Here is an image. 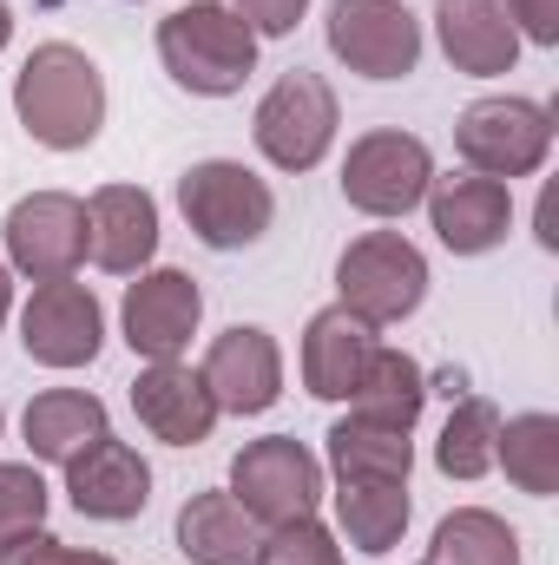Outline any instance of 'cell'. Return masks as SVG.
Here are the masks:
<instances>
[{"mask_svg":"<svg viewBox=\"0 0 559 565\" xmlns=\"http://www.w3.org/2000/svg\"><path fill=\"white\" fill-rule=\"evenodd\" d=\"M13 113L46 151H86L106 126V73L73 40H46L13 73Z\"/></svg>","mask_w":559,"mask_h":565,"instance_id":"6da1fadb","label":"cell"},{"mask_svg":"<svg viewBox=\"0 0 559 565\" xmlns=\"http://www.w3.org/2000/svg\"><path fill=\"white\" fill-rule=\"evenodd\" d=\"M158 66L198 99H231L257 73V33L224 0H191L158 20Z\"/></svg>","mask_w":559,"mask_h":565,"instance_id":"7a4b0ae2","label":"cell"},{"mask_svg":"<svg viewBox=\"0 0 559 565\" xmlns=\"http://www.w3.org/2000/svg\"><path fill=\"white\" fill-rule=\"evenodd\" d=\"M178 211L204 250H251L277 224V191L244 158H198L178 178Z\"/></svg>","mask_w":559,"mask_h":565,"instance_id":"3957f363","label":"cell"},{"mask_svg":"<svg viewBox=\"0 0 559 565\" xmlns=\"http://www.w3.org/2000/svg\"><path fill=\"white\" fill-rule=\"evenodd\" d=\"M454 151L481 178H500V184L534 178L547 164V151H553V113L540 99H520V93L474 99L454 119Z\"/></svg>","mask_w":559,"mask_h":565,"instance_id":"277c9868","label":"cell"},{"mask_svg":"<svg viewBox=\"0 0 559 565\" xmlns=\"http://www.w3.org/2000/svg\"><path fill=\"white\" fill-rule=\"evenodd\" d=\"M428 296V257L402 231H369L336 257V302L349 316H362L369 329L409 322Z\"/></svg>","mask_w":559,"mask_h":565,"instance_id":"5b68a950","label":"cell"},{"mask_svg":"<svg viewBox=\"0 0 559 565\" xmlns=\"http://www.w3.org/2000/svg\"><path fill=\"white\" fill-rule=\"evenodd\" d=\"M428 184H434V151L402 126L362 132L342 158V204L362 211V217H382V224L409 217L428 198Z\"/></svg>","mask_w":559,"mask_h":565,"instance_id":"8992f818","label":"cell"},{"mask_svg":"<svg viewBox=\"0 0 559 565\" xmlns=\"http://www.w3.org/2000/svg\"><path fill=\"white\" fill-rule=\"evenodd\" d=\"M336 126H342V106L329 93V79L316 73H283L277 86L257 99V119H251V139L257 151L277 164V171H316L336 145Z\"/></svg>","mask_w":559,"mask_h":565,"instance_id":"52a82bcc","label":"cell"},{"mask_svg":"<svg viewBox=\"0 0 559 565\" xmlns=\"http://www.w3.org/2000/svg\"><path fill=\"white\" fill-rule=\"evenodd\" d=\"M231 500L257 520V526H289L309 520L323 500V460L296 440V434H264L231 460Z\"/></svg>","mask_w":559,"mask_h":565,"instance_id":"ba28073f","label":"cell"},{"mask_svg":"<svg viewBox=\"0 0 559 565\" xmlns=\"http://www.w3.org/2000/svg\"><path fill=\"white\" fill-rule=\"evenodd\" d=\"M329 53L362 79H409L421 66V20L402 0H329Z\"/></svg>","mask_w":559,"mask_h":565,"instance_id":"9c48e42d","label":"cell"},{"mask_svg":"<svg viewBox=\"0 0 559 565\" xmlns=\"http://www.w3.org/2000/svg\"><path fill=\"white\" fill-rule=\"evenodd\" d=\"M7 264L33 282H60L86 264V198L73 191H33L0 224Z\"/></svg>","mask_w":559,"mask_h":565,"instance_id":"30bf717a","label":"cell"},{"mask_svg":"<svg viewBox=\"0 0 559 565\" xmlns=\"http://www.w3.org/2000/svg\"><path fill=\"white\" fill-rule=\"evenodd\" d=\"M106 342V309L86 282H40L20 309V349L40 369H86Z\"/></svg>","mask_w":559,"mask_h":565,"instance_id":"8fae6325","label":"cell"},{"mask_svg":"<svg viewBox=\"0 0 559 565\" xmlns=\"http://www.w3.org/2000/svg\"><path fill=\"white\" fill-rule=\"evenodd\" d=\"M119 322H126V349L145 362H178L204 322V289L184 277V270H139V282L126 289L119 302Z\"/></svg>","mask_w":559,"mask_h":565,"instance_id":"7c38bea8","label":"cell"},{"mask_svg":"<svg viewBox=\"0 0 559 565\" xmlns=\"http://www.w3.org/2000/svg\"><path fill=\"white\" fill-rule=\"evenodd\" d=\"M204 388L218 402V415H271L283 395V349L271 329L238 322L204 349Z\"/></svg>","mask_w":559,"mask_h":565,"instance_id":"4fadbf2b","label":"cell"},{"mask_svg":"<svg viewBox=\"0 0 559 565\" xmlns=\"http://www.w3.org/2000/svg\"><path fill=\"white\" fill-rule=\"evenodd\" d=\"M421 204H428V224H434L441 250H454V257H487L514 231V191L500 178H481V171L434 178Z\"/></svg>","mask_w":559,"mask_h":565,"instance_id":"5bb4252c","label":"cell"},{"mask_svg":"<svg viewBox=\"0 0 559 565\" xmlns=\"http://www.w3.org/2000/svg\"><path fill=\"white\" fill-rule=\"evenodd\" d=\"M66 500L80 520H106V526H126L139 520L145 500H151V467L133 440H113L99 434L86 454L66 460Z\"/></svg>","mask_w":559,"mask_h":565,"instance_id":"9a60e30c","label":"cell"},{"mask_svg":"<svg viewBox=\"0 0 559 565\" xmlns=\"http://www.w3.org/2000/svg\"><path fill=\"white\" fill-rule=\"evenodd\" d=\"M158 250V198L145 184H99L86 204V257L106 277H139Z\"/></svg>","mask_w":559,"mask_h":565,"instance_id":"2e32d148","label":"cell"},{"mask_svg":"<svg viewBox=\"0 0 559 565\" xmlns=\"http://www.w3.org/2000/svg\"><path fill=\"white\" fill-rule=\"evenodd\" d=\"M133 415L165 447H198L218 427V402L191 362H145L139 382H133Z\"/></svg>","mask_w":559,"mask_h":565,"instance_id":"e0dca14e","label":"cell"},{"mask_svg":"<svg viewBox=\"0 0 559 565\" xmlns=\"http://www.w3.org/2000/svg\"><path fill=\"white\" fill-rule=\"evenodd\" d=\"M376 349H382V335L362 316H349L342 302L316 309L309 329H303V388L316 402H349L356 382H362V369L376 362Z\"/></svg>","mask_w":559,"mask_h":565,"instance_id":"ac0fdd59","label":"cell"},{"mask_svg":"<svg viewBox=\"0 0 559 565\" xmlns=\"http://www.w3.org/2000/svg\"><path fill=\"white\" fill-rule=\"evenodd\" d=\"M434 40H441L447 66L474 73V79L514 73V60H520V33L500 0H434Z\"/></svg>","mask_w":559,"mask_h":565,"instance_id":"d6986e66","label":"cell"},{"mask_svg":"<svg viewBox=\"0 0 559 565\" xmlns=\"http://www.w3.org/2000/svg\"><path fill=\"white\" fill-rule=\"evenodd\" d=\"M178 553L191 565H251L257 559V520L231 500V487H204L178 507Z\"/></svg>","mask_w":559,"mask_h":565,"instance_id":"ffe728a7","label":"cell"},{"mask_svg":"<svg viewBox=\"0 0 559 565\" xmlns=\"http://www.w3.org/2000/svg\"><path fill=\"white\" fill-rule=\"evenodd\" d=\"M20 434H27V454H33V460L66 467L73 454H86V447H93L99 434H113V427H106V402H99V395H86V388H46V395L27 402Z\"/></svg>","mask_w":559,"mask_h":565,"instance_id":"44dd1931","label":"cell"},{"mask_svg":"<svg viewBox=\"0 0 559 565\" xmlns=\"http://www.w3.org/2000/svg\"><path fill=\"white\" fill-rule=\"evenodd\" d=\"M409 513H415L409 480H336V526H342V540H349L356 553H369V559H382V553L402 546Z\"/></svg>","mask_w":559,"mask_h":565,"instance_id":"7402d4cb","label":"cell"},{"mask_svg":"<svg viewBox=\"0 0 559 565\" xmlns=\"http://www.w3.org/2000/svg\"><path fill=\"white\" fill-rule=\"evenodd\" d=\"M421 408H428V369H421L409 349H376V362L362 369V382H356V395H349V415L415 434Z\"/></svg>","mask_w":559,"mask_h":565,"instance_id":"603a6c76","label":"cell"},{"mask_svg":"<svg viewBox=\"0 0 559 565\" xmlns=\"http://www.w3.org/2000/svg\"><path fill=\"white\" fill-rule=\"evenodd\" d=\"M323 460L336 480H409L415 473V440L402 427H376L362 415H342L323 440Z\"/></svg>","mask_w":559,"mask_h":565,"instance_id":"cb8c5ba5","label":"cell"},{"mask_svg":"<svg viewBox=\"0 0 559 565\" xmlns=\"http://www.w3.org/2000/svg\"><path fill=\"white\" fill-rule=\"evenodd\" d=\"M494 467H507V480H514L520 493L553 500V493H559V415H547V408H527V415L500 422Z\"/></svg>","mask_w":559,"mask_h":565,"instance_id":"d4e9b609","label":"cell"},{"mask_svg":"<svg viewBox=\"0 0 559 565\" xmlns=\"http://www.w3.org/2000/svg\"><path fill=\"white\" fill-rule=\"evenodd\" d=\"M428 565H520V533L487 507H454L428 540Z\"/></svg>","mask_w":559,"mask_h":565,"instance_id":"484cf974","label":"cell"},{"mask_svg":"<svg viewBox=\"0 0 559 565\" xmlns=\"http://www.w3.org/2000/svg\"><path fill=\"white\" fill-rule=\"evenodd\" d=\"M494 447H500V408L481 395H461L434 440V467L447 480H481V473H494Z\"/></svg>","mask_w":559,"mask_h":565,"instance_id":"4316f807","label":"cell"},{"mask_svg":"<svg viewBox=\"0 0 559 565\" xmlns=\"http://www.w3.org/2000/svg\"><path fill=\"white\" fill-rule=\"evenodd\" d=\"M40 526H46V480L33 460H7L0 467V546H13Z\"/></svg>","mask_w":559,"mask_h":565,"instance_id":"83f0119b","label":"cell"},{"mask_svg":"<svg viewBox=\"0 0 559 565\" xmlns=\"http://www.w3.org/2000/svg\"><path fill=\"white\" fill-rule=\"evenodd\" d=\"M251 565H342V546H336V533L309 513V520H289V526H264Z\"/></svg>","mask_w":559,"mask_h":565,"instance_id":"f1b7e54d","label":"cell"},{"mask_svg":"<svg viewBox=\"0 0 559 565\" xmlns=\"http://www.w3.org/2000/svg\"><path fill=\"white\" fill-rule=\"evenodd\" d=\"M0 565H119V559H106V553H80V546L53 540V533L40 526V533H27V540L0 546Z\"/></svg>","mask_w":559,"mask_h":565,"instance_id":"f546056e","label":"cell"},{"mask_svg":"<svg viewBox=\"0 0 559 565\" xmlns=\"http://www.w3.org/2000/svg\"><path fill=\"white\" fill-rule=\"evenodd\" d=\"M303 7H309V0H238V20H244L257 40H283V33H296Z\"/></svg>","mask_w":559,"mask_h":565,"instance_id":"4dcf8cb0","label":"cell"},{"mask_svg":"<svg viewBox=\"0 0 559 565\" xmlns=\"http://www.w3.org/2000/svg\"><path fill=\"white\" fill-rule=\"evenodd\" d=\"M514 33L534 40V46H559V0H500Z\"/></svg>","mask_w":559,"mask_h":565,"instance_id":"1f68e13d","label":"cell"},{"mask_svg":"<svg viewBox=\"0 0 559 565\" xmlns=\"http://www.w3.org/2000/svg\"><path fill=\"white\" fill-rule=\"evenodd\" d=\"M13 316V277H7V264H0V322Z\"/></svg>","mask_w":559,"mask_h":565,"instance_id":"d6a6232c","label":"cell"},{"mask_svg":"<svg viewBox=\"0 0 559 565\" xmlns=\"http://www.w3.org/2000/svg\"><path fill=\"white\" fill-rule=\"evenodd\" d=\"M7 40H13V7L0 0V53H7Z\"/></svg>","mask_w":559,"mask_h":565,"instance_id":"836d02e7","label":"cell"},{"mask_svg":"<svg viewBox=\"0 0 559 565\" xmlns=\"http://www.w3.org/2000/svg\"><path fill=\"white\" fill-rule=\"evenodd\" d=\"M0 427H7V408H0Z\"/></svg>","mask_w":559,"mask_h":565,"instance_id":"e575fe53","label":"cell"}]
</instances>
